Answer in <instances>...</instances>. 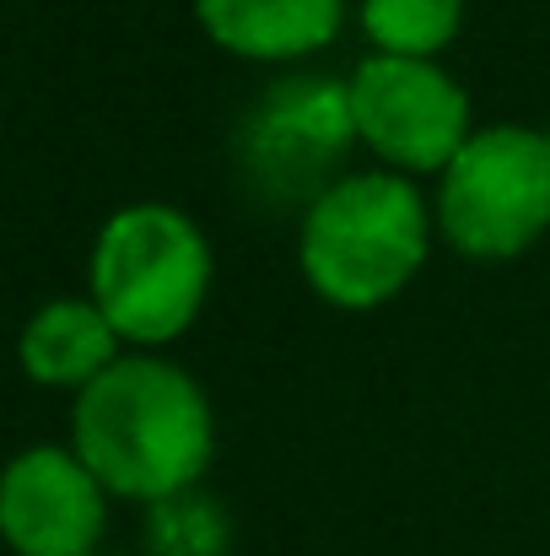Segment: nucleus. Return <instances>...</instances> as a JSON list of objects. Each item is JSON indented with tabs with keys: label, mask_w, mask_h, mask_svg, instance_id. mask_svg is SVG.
Instances as JSON below:
<instances>
[{
	"label": "nucleus",
	"mask_w": 550,
	"mask_h": 556,
	"mask_svg": "<svg viewBox=\"0 0 550 556\" xmlns=\"http://www.w3.org/2000/svg\"><path fill=\"white\" fill-rule=\"evenodd\" d=\"M71 448L114 497L168 503L194 492L216 454L205 389L168 357H119L76 394Z\"/></svg>",
	"instance_id": "obj_1"
},
{
	"label": "nucleus",
	"mask_w": 550,
	"mask_h": 556,
	"mask_svg": "<svg viewBox=\"0 0 550 556\" xmlns=\"http://www.w3.org/2000/svg\"><path fill=\"white\" fill-rule=\"evenodd\" d=\"M432 222L405 174H346L297 227V265L335 308H378L426 265Z\"/></svg>",
	"instance_id": "obj_2"
},
{
	"label": "nucleus",
	"mask_w": 550,
	"mask_h": 556,
	"mask_svg": "<svg viewBox=\"0 0 550 556\" xmlns=\"http://www.w3.org/2000/svg\"><path fill=\"white\" fill-rule=\"evenodd\" d=\"M92 303L130 346H168L210 298V243L179 205L136 200L98 227Z\"/></svg>",
	"instance_id": "obj_3"
},
{
	"label": "nucleus",
	"mask_w": 550,
	"mask_h": 556,
	"mask_svg": "<svg viewBox=\"0 0 550 556\" xmlns=\"http://www.w3.org/2000/svg\"><path fill=\"white\" fill-rule=\"evenodd\" d=\"M357 141L351 92L335 76H281L270 81L232 130L238 185L265 211H308L341 185V163Z\"/></svg>",
	"instance_id": "obj_4"
},
{
	"label": "nucleus",
	"mask_w": 550,
	"mask_h": 556,
	"mask_svg": "<svg viewBox=\"0 0 550 556\" xmlns=\"http://www.w3.org/2000/svg\"><path fill=\"white\" fill-rule=\"evenodd\" d=\"M437 227L470 260H513L550 227V141L535 125H486L437 185Z\"/></svg>",
	"instance_id": "obj_5"
},
{
	"label": "nucleus",
	"mask_w": 550,
	"mask_h": 556,
	"mask_svg": "<svg viewBox=\"0 0 550 556\" xmlns=\"http://www.w3.org/2000/svg\"><path fill=\"white\" fill-rule=\"evenodd\" d=\"M357 141L372 147L388 174H443L470 130V92L437 60L367 54L346 76Z\"/></svg>",
	"instance_id": "obj_6"
},
{
	"label": "nucleus",
	"mask_w": 550,
	"mask_h": 556,
	"mask_svg": "<svg viewBox=\"0 0 550 556\" xmlns=\"http://www.w3.org/2000/svg\"><path fill=\"white\" fill-rule=\"evenodd\" d=\"M108 492L76 448L33 443L0 470V541L16 556H98Z\"/></svg>",
	"instance_id": "obj_7"
},
{
	"label": "nucleus",
	"mask_w": 550,
	"mask_h": 556,
	"mask_svg": "<svg viewBox=\"0 0 550 556\" xmlns=\"http://www.w3.org/2000/svg\"><path fill=\"white\" fill-rule=\"evenodd\" d=\"M341 0H194L210 43L243 60H297L341 33Z\"/></svg>",
	"instance_id": "obj_8"
},
{
	"label": "nucleus",
	"mask_w": 550,
	"mask_h": 556,
	"mask_svg": "<svg viewBox=\"0 0 550 556\" xmlns=\"http://www.w3.org/2000/svg\"><path fill=\"white\" fill-rule=\"evenodd\" d=\"M16 363L33 383L87 389L92 378H103L119 363V330L103 319L92 298H54L22 325Z\"/></svg>",
	"instance_id": "obj_9"
},
{
	"label": "nucleus",
	"mask_w": 550,
	"mask_h": 556,
	"mask_svg": "<svg viewBox=\"0 0 550 556\" xmlns=\"http://www.w3.org/2000/svg\"><path fill=\"white\" fill-rule=\"evenodd\" d=\"M464 0H362V27L378 54L432 60L459 38Z\"/></svg>",
	"instance_id": "obj_10"
},
{
	"label": "nucleus",
	"mask_w": 550,
	"mask_h": 556,
	"mask_svg": "<svg viewBox=\"0 0 550 556\" xmlns=\"http://www.w3.org/2000/svg\"><path fill=\"white\" fill-rule=\"evenodd\" d=\"M146 541H152V556H227L232 525H227V508L194 486L168 503H152Z\"/></svg>",
	"instance_id": "obj_11"
},
{
	"label": "nucleus",
	"mask_w": 550,
	"mask_h": 556,
	"mask_svg": "<svg viewBox=\"0 0 550 556\" xmlns=\"http://www.w3.org/2000/svg\"><path fill=\"white\" fill-rule=\"evenodd\" d=\"M546 141H550V130H546Z\"/></svg>",
	"instance_id": "obj_12"
},
{
	"label": "nucleus",
	"mask_w": 550,
	"mask_h": 556,
	"mask_svg": "<svg viewBox=\"0 0 550 556\" xmlns=\"http://www.w3.org/2000/svg\"><path fill=\"white\" fill-rule=\"evenodd\" d=\"M98 556H103V552H98Z\"/></svg>",
	"instance_id": "obj_13"
}]
</instances>
